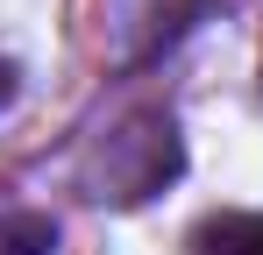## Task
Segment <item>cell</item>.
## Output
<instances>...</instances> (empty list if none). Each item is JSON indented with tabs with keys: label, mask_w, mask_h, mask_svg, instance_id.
Masks as SVG:
<instances>
[{
	"label": "cell",
	"mask_w": 263,
	"mask_h": 255,
	"mask_svg": "<svg viewBox=\"0 0 263 255\" xmlns=\"http://www.w3.org/2000/svg\"><path fill=\"white\" fill-rule=\"evenodd\" d=\"M185 170V142H178L171 107H135L128 121H114L100 135V149L86 156V199L100 206H142L157 199Z\"/></svg>",
	"instance_id": "1"
},
{
	"label": "cell",
	"mask_w": 263,
	"mask_h": 255,
	"mask_svg": "<svg viewBox=\"0 0 263 255\" xmlns=\"http://www.w3.org/2000/svg\"><path fill=\"white\" fill-rule=\"evenodd\" d=\"M185 255H263V213H206Z\"/></svg>",
	"instance_id": "2"
},
{
	"label": "cell",
	"mask_w": 263,
	"mask_h": 255,
	"mask_svg": "<svg viewBox=\"0 0 263 255\" xmlns=\"http://www.w3.org/2000/svg\"><path fill=\"white\" fill-rule=\"evenodd\" d=\"M0 255H57L50 213H0Z\"/></svg>",
	"instance_id": "3"
},
{
	"label": "cell",
	"mask_w": 263,
	"mask_h": 255,
	"mask_svg": "<svg viewBox=\"0 0 263 255\" xmlns=\"http://www.w3.org/2000/svg\"><path fill=\"white\" fill-rule=\"evenodd\" d=\"M14 92H22V71H14V57H0V107H7Z\"/></svg>",
	"instance_id": "4"
}]
</instances>
